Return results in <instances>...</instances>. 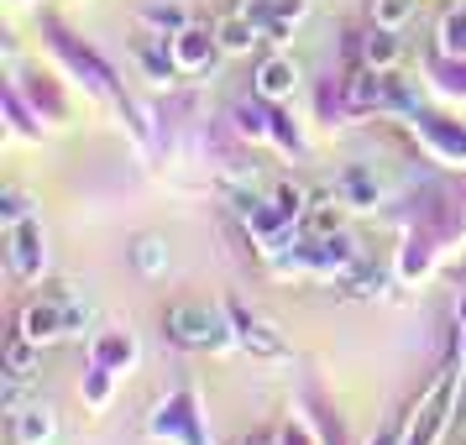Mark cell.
<instances>
[{
    "label": "cell",
    "instance_id": "cell-13",
    "mask_svg": "<svg viewBox=\"0 0 466 445\" xmlns=\"http://www.w3.org/2000/svg\"><path fill=\"white\" fill-rule=\"evenodd\" d=\"M361 64L367 68H393L399 64V37H393L388 26L367 32V37H361Z\"/></svg>",
    "mask_w": 466,
    "mask_h": 445
},
{
    "label": "cell",
    "instance_id": "cell-3",
    "mask_svg": "<svg viewBox=\"0 0 466 445\" xmlns=\"http://www.w3.org/2000/svg\"><path fill=\"white\" fill-rule=\"evenodd\" d=\"M226 315H231L236 340H241V346H247L252 357H289V346H283V336H273V325H268V319L247 315L241 304H226Z\"/></svg>",
    "mask_w": 466,
    "mask_h": 445
},
{
    "label": "cell",
    "instance_id": "cell-18",
    "mask_svg": "<svg viewBox=\"0 0 466 445\" xmlns=\"http://www.w3.org/2000/svg\"><path fill=\"white\" fill-rule=\"evenodd\" d=\"M441 53L445 58H466V11H451L441 22Z\"/></svg>",
    "mask_w": 466,
    "mask_h": 445
},
{
    "label": "cell",
    "instance_id": "cell-15",
    "mask_svg": "<svg viewBox=\"0 0 466 445\" xmlns=\"http://www.w3.org/2000/svg\"><path fill=\"white\" fill-rule=\"evenodd\" d=\"M273 121H278V116H268V110L252 106V100H241V106H236V131H241V137H252V142H268V137H273Z\"/></svg>",
    "mask_w": 466,
    "mask_h": 445
},
{
    "label": "cell",
    "instance_id": "cell-19",
    "mask_svg": "<svg viewBox=\"0 0 466 445\" xmlns=\"http://www.w3.org/2000/svg\"><path fill=\"white\" fill-rule=\"evenodd\" d=\"M273 210L283 215V220H289V226H294L299 215L309 210V194L299 189V184H278V189H273Z\"/></svg>",
    "mask_w": 466,
    "mask_h": 445
},
{
    "label": "cell",
    "instance_id": "cell-9",
    "mask_svg": "<svg viewBox=\"0 0 466 445\" xmlns=\"http://www.w3.org/2000/svg\"><path fill=\"white\" fill-rule=\"evenodd\" d=\"M257 37H262V32H257V22H252V16H241V11L220 16V26H215V43H220V53H247Z\"/></svg>",
    "mask_w": 466,
    "mask_h": 445
},
{
    "label": "cell",
    "instance_id": "cell-6",
    "mask_svg": "<svg viewBox=\"0 0 466 445\" xmlns=\"http://www.w3.org/2000/svg\"><path fill=\"white\" fill-rule=\"evenodd\" d=\"M11 435H16V445H47L58 435V420H53L47 403H26V409L11 414Z\"/></svg>",
    "mask_w": 466,
    "mask_h": 445
},
{
    "label": "cell",
    "instance_id": "cell-4",
    "mask_svg": "<svg viewBox=\"0 0 466 445\" xmlns=\"http://www.w3.org/2000/svg\"><path fill=\"white\" fill-rule=\"evenodd\" d=\"M22 336L37 340V346H53V340L68 336V319H64V304L58 298H32L22 309Z\"/></svg>",
    "mask_w": 466,
    "mask_h": 445
},
{
    "label": "cell",
    "instance_id": "cell-11",
    "mask_svg": "<svg viewBox=\"0 0 466 445\" xmlns=\"http://www.w3.org/2000/svg\"><path fill=\"white\" fill-rule=\"evenodd\" d=\"M336 194L346 199V205H357V210H372V205H378V178H372L367 168H346Z\"/></svg>",
    "mask_w": 466,
    "mask_h": 445
},
{
    "label": "cell",
    "instance_id": "cell-24",
    "mask_svg": "<svg viewBox=\"0 0 466 445\" xmlns=\"http://www.w3.org/2000/svg\"><path fill=\"white\" fill-rule=\"evenodd\" d=\"M64 319H68V336H85L89 319H95V309H89L85 298H68V304H64Z\"/></svg>",
    "mask_w": 466,
    "mask_h": 445
},
{
    "label": "cell",
    "instance_id": "cell-22",
    "mask_svg": "<svg viewBox=\"0 0 466 445\" xmlns=\"http://www.w3.org/2000/svg\"><path fill=\"white\" fill-rule=\"evenodd\" d=\"M22 220H32V199H26L22 189H5L0 194V226L11 231V226H22Z\"/></svg>",
    "mask_w": 466,
    "mask_h": 445
},
{
    "label": "cell",
    "instance_id": "cell-26",
    "mask_svg": "<svg viewBox=\"0 0 466 445\" xmlns=\"http://www.w3.org/2000/svg\"><path fill=\"white\" fill-rule=\"evenodd\" d=\"M382 283H388L382 273H357V294H378Z\"/></svg>",
    "mask_w": 466,
    "mask_h": 445
},
{
    "label": "cell",
    "instance_id": "cell-20",
    "mask_svg": "<svg viewBox=\"0 0 466 445\" xmlns=\"http://www.w3.org/2000/svg\"><path fill=\"white\" fill-rule=\"evenodd\" d=\"M142 26H152V32H163V37H168V32H184V11H178V5H142Z\"/></svg>",
    "mask_w": 466,
    "mask_h": 445
},
{
    "label": "cell",
    "instance_id": "cell-1",
    "mask_svg": "<svg viewBox=\"0 0 466 445\" xmlns=\"http://www.w3.org/2000/svg\"><path fill=\"white\" fill-rule=\"evenodd\" d=\"M163 330H168V340L194 346V351H220V346H231L236 340L231 315H215L210 304H168Z\"/></svg>",
    "mask_w": 466,
    "mask_h": 445
},
{
    "label": "cell",
    "instance_id": "cell-29",
    "mask_svg": "<svg viewBox=\"0 0 466 445\" xmlns=\"http://www.w3.org/2000/svg\"><path fill=\"white\" fill-rule=\"evenodd\" d=\"M283 445H309V440H304V435H299V430H289V435H283Z\"/></svg>",
    "mask_w": 466,
    "mask_h": 445
},
{
    "label": "cell",
    "instance_id": "cell-27",
    "mask_svg": "<svg viewBox=\"0 0 466 445\" xmlns=\"http://www.w3.org/2000/svg\"><path fill=\"white\" fill-rule=\"evenodd\" d=\"M372 445H399V424H388V430H382V435H378Z\"/></svg>",
    "mask_w": 466,
    "mask_h": 445
},
{
    "label": "cell",
    "instance_id": "cell-14",
    "mask_svg": "<svg viewBox=\"0 0 466 445\" xmlns=\"http://www.w3.org/2000/svg\"><path fill=\"white\" fill-rule=\"evenodd\" d=\"M37 367V340H26L22 330L5 340V378H32Z\"/></svg>",
    "mask_w": 466,
    "mask_h": 445
},
{
    "label": "cell",
    "instance_id": "cell-12",
    "mask_svg": "<svg viewBox=\"0 0 466 445\" xmlns=\"http://www.w3.org/2000/svg\"><path fill=\"white\" fill-rule=\"evenodd\" d=\"M340 194H325V199H309V210H304V226H309V236H336V226H340Z\"/></svg>",
    "mask_w": 466,
    "mask_h": 445
},
{
    "label": "cell",
    "instance_id": "cell-7",
    "mask_svg": "<svg viewBox=\"0 0 466 445\" xmlns=\"http://www.w3.org/2000/svg\"><path fill=\"white\" fill-rule=\"evenodd\" d=\"M152 435H178L184 445H199V435H194V399H189V393H178L173 403H163V409H157Z\"/></svg>",
    "mask_w": 466,
    "mask_h": 445
},
{
    "label": "cell",
    "instance_id": "cell-16",
    "mask_svg": "<svg viewBox=\"0 0 466 445\" xmlns=\"http://www.w3.org/2000/svg\"><path fill=\"white\" fill-rule=\"evenodd\" d=\"M445 399H451V378H441V388H435V393H430V409H424V430H414V440L409 445H430L435 440V435H441V424H445Z\"/></svg>",
    "mask_w": 466,
    "mask_h": 445
},
{
    "label": "cell",
    "instance_id": "cell-25",
    "mask_svg": "<svg viewBox=\"0 0 466 445\" xmlns=\"http://www.w3.org/2000/svg\"><path fill=\"white\" fill-rule=\"evenodd\" d=\"M106 372H110V367H100V361H95V372H89V382H85L89 403H100V399H106V388H110V382H106Z\"/></svg>",
    "mask_w": 466,
    "mask_h": 445
},
{
    "label": "cell",
    "instance_id": "cell-28",
    "mask_svg": "<svg viewBox=\"0 0 466 445\" xmlns=\"http://www.w3.org/2000/svg\"><path fill=\"white\" fill-rule=\"evenodd\" d=\"M241 445H283V440H273V435L262 430V435H247V440H241Z\"/></svg>",
    "mask_w": 466,
    "mask_h": 445
},
{
    "label": "cell",
    "instance_id": "cell-8",
    "mask_svg": "<svg viewBox=\"0 0 466 445\" xmlns=\"http://www.w3.org/2000/svg\"><path fill=\"white\" fill-rule=\"evenodd\" d=\"M294 85H299L294 58H268V64L257 68V95H262V100H289Z\"/></svg>",
    "mask_w": 466,
    "mask_h": 445
},
{
    "label": "cell",
    "instance_id": "cell-23",
    "mask_svg": "<svg viewBox=\"0 0 466 445\" xmlns=\"http://www.w3.org/2000/svg\"><path fill=\"white\" fill-rule=\"evenodd\" d=\"M372 16H378V26L399 32V26L414 16V0H372Z\"/></svg>",
    "mask_w": 466,
    "mask_h": 445
},
{
    "label": "cell",
    "instance_id": "cell-17",
    "mask_svg": "<svg viewBox=\"0 0 466 445\" xmlns=\"http://www.w3.org/2000/svg\"><path fill=\"white\" fill-rule=\"evenodd\" d=\"M95 361H100V367H127V361H137V340L131 336H100Z\"/></svg>",
    "mask_w": 466,
    "mask_h": 445
},
{
    "label": "cell",
    "instance_id": "cell-2",
    "mask_svg": "<svg viewBox=\"0 0 466 445\" xmlns=\"http://www.w3.org/2000/svg\"><path fill=\"white\" fill-rule=\"evenodd\" d=\"M43 226L37 220H22V226H11L5 231V262H11V273L22 278V283H32V278L43 273Z\"/></svg>",
    "mask_w": 466,
    "mask_h": 445
},
{
    "label": "cell",
    "instance_id": "cell-10",
    "mask_svg": "<svg viewBox=\"0 0 466 445\" xmlns=\"http://www.w3.org/2000/svg\"><path fill=\"white\" fill-rule=\"evenodd\" d=\"M137 64H142V74H147L152 85H168L173 74H178V64H173V43L163 37V43H137Z\"/></svg>",
    "mask_w": 466,
    "mask_h": 445
},
{
    "label": "cell",
    "instance_id": "cell-21",
    "mask_svg": "<svg viewBox=\"0 0 466 445\" xmlns=\"http://www.w3.org/2000/svg\"><path fill=\"white\" fill-rule=\"evenodd\" d=\"M137 268H142L147 278H157L163 268H168V247H163L157 236H142V241H137Z\"/></svg>",
    "mask_w": 466,
    "mask_h": 445
},
{
    "label": "cell",
    "instance_id": "cell-5",
    "mask_svg": "<svg viewBox=\"0 0 466 445\" xmlns=\"http://www.w3.org/2000/svg\"><path fill=\"white\" fill-rule=\"evenodd\" d=\"M173 64H178V74H199V68H210L215 58V32H199V26H184V32H173Z\"/></svg>",
    "mask_w": 466,
    "mask_h": 445
}]
</instances>
